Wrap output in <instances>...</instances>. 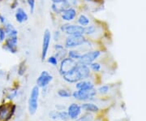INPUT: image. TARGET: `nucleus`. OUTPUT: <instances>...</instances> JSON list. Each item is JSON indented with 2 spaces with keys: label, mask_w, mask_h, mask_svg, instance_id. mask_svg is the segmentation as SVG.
Instances as JSON below:
<instances>
[{
  "label": "nucleus",
  "mask_w": 146,
  "mask_h": 121,
  "mask_svg": "<svg viewBox=\"0 0 146 121\" xmlns=\"http://www.w3.org/2000/svg\"><path fill=\"white\" fill-rule=\"evenodd\" d=\"M54 50L56 51H62L63 49H65V47L62 45V44H55L54 46Z\"/></svg>",
  "instance_id": "obj_32"
},
{
  "label": "nucleus",
  "mask_w": 146,
  "mask_h": 121,
  "mask_svg": "<svg viewBox=\"0 0 146 121\" xmlns=\"http://www.w3.org/2000/svg\"><path fill=\"white\" fill-rule=\"evenodd\" d=\"M50 117L53 119V120H58V111H53L49 114Z\"/></svg>",
  "instance_id": "obj_31"
},
{
  "label": "nucleus",
  "mask_w": 146,
  "mask_h": 121,
  "mask_svg": "<svg viewBox=\"0 0 146 121\" xmlns=\"http://www.w3.org/2000/svg\"><path fill=\"white\" fill-rule=\"evenodd\" d=\"M7 22V20L6 16H3V14H0V24L3 25H5Z\"/></svg>",
  "instance_id": "obj_33"
},
{
  "label": "nucleus",
  "mask_w": 146,
  "mask_h": 121,
  "mask_svg": "<svg viewBox=\"0 0 146 121\" xmlns=\"http://www.w3.org/2000/svg\"><path fill=\"white\" fill-rule=\"evenodd\" d=\"M109 90L110 87L108 85H102V86L99 87L98 92H99L100 94H107L109 92Z\"/></svg>",
  "instance_id": "obj_29"
},
{
  "label": "nucleus",
  "mask_w": 146,
  "mask_h": 121,
  "mask_svg": "<svg viewBox=\"0 0 146 121\" xmlns=\"http://www.w3.org/2000/svg\"><path fill=\"white\" fill-rule=\"evenodd\" d=\"M76 88L78 90H92V89H94V85L93 84V83L89 81V80H80L78 82H76Z\"/></svg>",
  "instance_id": "obj_15"
},
{
  "label": "nucleus",
  "mask_w": 146,
  "mask_h": 121,
  "mask_svg": "<svg viewBox=\"0 0 146 121\" xmlns=\"http://www.w3.org/2000/svg\"><path fill=\"white\" fill-rule=\"evenodd\" d=\"M102 52L100 51L95 50V51H90L88 52L84 53L81 55V57L80 58L77 63L79 64H83L89 66L92 63H94L95 60H97L99 58Z\"/></svg>",
  "instance_id": "obj_4"
},
{
  "label": "nucleus",
  "mask_w": 146,
  "mask_h": 121,
  "mask_svg": "<svg viewBox=\"0 0 146 121\" xmlns=\"http://www.w3.org/2000/svg\"><path fill=\"white\" fill-rule=\"evenodd\" d=\"M27 4L29 5V11L30 13H33L34 11H35V0H26Z\"/></svg>",
  "instance_id": "obj_24"
},
{
  "label": "nucleus",
  "mask_w": 146,
  "mask_h": 121,
  "mask_svg": "<svg viewBox=\"0 0 146 121\" xmlns=\"http://www.w3.org/2000/svg\"><path fill=\"white\" fill-rule=\"evenodd\" d=\"M47 62H48V63H50V64H51V65L55 67V66L58 65V59L54 55H52V56H50V57H49V58L47 59Z\"/></svg>",
  "instance_id": "obj_25"
},
{
  "label": "nucleus",
  "mask_w": 146,
  "mask_h": 121,
  "mask_svg": "<svg viewBox=\"0 0 146 121\" xmlns=\"http://www.w3.org/2000/svg\"><path fill=\"white\" fill-rule=\"evenodd\" d=\"M90 76V68L87 65L77 64L75 68L70 70L63 76L64 80L68 83H76L80 80L87 79Z\"/></svg>",
  "instance_id": "obj_1"
},
{
  "label": "nucleus",
  "mask_w": 146,
  "mask_h": 121,
  "mask_svg": "<svg viewBox=\"0 0 146 121\" xmlns=\"http://www.w3.org/2000/svg\"><path fill=\"white\" fill-rule=\"evenodd\" d=\"M89 39H87L84 35H73L68 36L65 39L64 47L66 49H76V48L84 47L85 44L89 42Z\"/></svg>",
  "instance_id": "obj_2"
},
{
  "label": "nucleus",
  "mask_w": 146,
  "mask_h": 121,
  "mask_svg": "<svg viewBox=\"0 0 146 121\" xmlns=\"http://www.w3.org/2000/svg\"><path fill=\"white\" fill-rule=\"evenodd\" d=\"M90 69L92 70V71H94V72H99L101 68H102V66H101V64L99 63H96V62H94V63H92L90 65Z\"/></svg>",
  "instance_id": "obj_23"
},
{
  "label": "nucleus",
  "mask_w": 146,
  "mask_h": 121,
  "mask_svg": "<svg viewBox=\"0 0 146 121\" xmlns=\"http://www.w3.org/2000/svg\"><path fill=\"white\" fill-rule=\"evenodd\" d=\"M96 94H97V92H96V90H94V89L85 90H80L78 91L73 92L72 96L74 98H76L77 100L86 101L92 99L94 96L96 95Z\"/></svg>",
  "instance_id": "obj_7"
},
{
  "label": "nucleus",
  "mask_w": 146,
  "mask_h": 121,
  "mask_svg": "<svg viewBox=\"0 0 146 121\" xmlns=\"http://www.w3.org/2000/svg\"><path fill=\"white\" fill-rule=\"evenodd\" d=\"M58 119L62 120H68V119H69L68 113L66 112V111H60V112H58Z\"/></svg>",
  "instance_id": "obj_27"
},
{
  "label": "nucleus",
  "mask_w": 146,
  "mask_h": 121,
  "mask_svg": "<svg viewBox=\"0 0 146 121\" xmlns=\"http://www.w3.org/2000/svg\"><path fill=\"white\" fill-rule=\"evenodd\" d=\"M51 33L48 29H46L43 33V38H42V59L44 61L47 56L48 51L50 48V45L51 42Z\"/></svg>",
  "instance_id": "obj_8"
},
{
  "label": "nucleus",
  "mask_w": 146,
  "mask_h": 121,
  "mask_svg": "<svg viewBox=\"0 0 146 121\" xmlns=\"http://www.w3.org/2000/svg\"><path fill=\"white\" fill-rule=\"evenodd\" d=\"M59 30L62 33L66 34L67 36L84 35V27L80 26L79 25H72L70 23L62 25L59 28Z\"/></svg>",
  "instance_id": "obj_3"
},
{
  "label": "nucleus",
  "mask_w": 146,
  "mask_h": 121,
  "mask_svg": "<svg viewBox=\"0 0 146 121\" xmlns=\"http://www.w3.org/2000/svg\"><path fill=\"white\" fill-rule=\"evenodd\" d=\"M52 80V75H50L47 71H42V73L39 75V76L36 79V84H37L38 87L45 88L50 84V82Z\"/></svg>",
  "instance_id": "obj_11"
},
{
  "label": "nucleus",
  "mask_w": 146,
  "mask_h": 121,
  "mask_svg": "<svg viewBox=\"0 0 146 121\" xmlns=\"http://www.w3.org/2000/svg\"><path fill=\"white\" fill-rule=\"evenodd\" d=\"M81 53L79 51H76L75 49H71L69 51H68V56L70 59H72L76 61H78L80 58L81 57Z\"/></svg>",
  "instance_id": "obj_19"
},
{
  "label": "nucleus",
  "mask_w": 146,
  "mask_h": 121,
  "mask_svg": "<svg viewBox=\"0 0 146 121\" xmlns=\"http://www.w3.org/2000/svg\"><path fill=\"white\" fill-rule=\"evenodd\" d=\"M17 46H18V36L7 37L4 41L3 48L11 54H16L17 52Z\"/></svg>",
  "instance_id": "obj_9"
},
{
  "label": "nucleus",
  "mask_w": 146,
  "mask_h": 121,
  "mask_svg": "<svg viewBox=\"0 0 146 121\" xmlns=\"http://www.w3.org/2000/svg\"><path fill=\"white\" fill-rule=\"evenodd\" d=\"M61 32L60 30H57V31H55L54 33V34H53V36L51 37H53V39H54V41L56 42H58L60 41V38H61Z\"/></svg>",
  "instance_id": "obj_28"
},
{
  "label": "nucleus",
  "mask_w": 146,
  "mask_h": 121,
  "mask_svg": "<svg viewBox=\"0 0 146 121\" xmlns=\"http://www.w3.org/2000/svg\"><path fill=\"white\" fill-rule=\"evenodd\" d=\"M68 113L69 118L72 120H76L81 113V106L78 104L72 103L68 106Z\"/></svg>",
  "instance_id": "obj_12"
},
{
  "label": "nucleus",
  "mask_w": 146,
  "mask_h": 121,
  "mask_svg": "<svg viewBox=\"0 0 146 121\" xmlns=\"http://www.w3.org/2000/svg\"><path fill=\"white\" fill-rule=\"evenodd\" d=\"M97 27L94 25H89L88 26L84 27V36H92L96 33Z\"/></svg>",
  "instance_id": "obj_20"
},
{
  "label": "nucleus",
  "mask_w": 146,
  "mask_h": 121,
  "mask_svg": "<svg viewBox=\"0 0 146 121\" xmlns=\"http://www.w3.org/2000/svg\"><path fill=\"white\" fill-rule=\"evenodd\" d=\"M95 121H101V120H100V119H98V120H96Z\"/></svg>",
  "instance_id": "obj_37"
},
{
  "label": "nucleus",
  "mask_w": 146,
  "mask_h": 121,
  "mask_svg": "<svg viewBox=\"0 0 146 121\" xmlns=\"http://www.w3.org/2000/svg\"><path fill=\"white\" fill-rule=\"evenodd\" d=\"M94 120V116L90 113H87L83 116H81L80 118L76 119V120L75 121H93Z\"/></svg>",
  "instance_id": "obj_22"
},
{
  "label": "nucleus",
  "mask_w": 146,
  "mask_h": 121,
  "mask_svg": "<svg viewBox=\"0 0 146 121\" xmlns=\"http://www.w3.org/2000/svg\"><path fill=\"white\" fill-rule=\"evenodd\" d=\"M67 55H68V52H67V51H66V48L62 50V51H56V54L54 55V56H55L58 59H59V60H62L63 59H64L65 57H67Z\"/></svg>",
  "instance_id": "obj_21"
},
{
  "label": "nucleus",
  "mask_w": 146,
  "mask_h": 121,
  "mask_svg": "<svg viewBox=\"0 0 146 121\" xmlns=\"http://www.w3.org/2000/svg\"><path fill=\"white\" fill-rule=\"evenodd\" d=\"M38 97H39V87L36 85L32 89L29 100V111L31 115L35 114L38 106Z\"/></svg>",
  "instance_id": "obj_5"
},
{
  "label": "nucleus",
  "mask_w": 146,
  "mask_h": 121,
  "mask_svg": "<svg viewBox=\"0 0 146 121\" xmlns=\"http://www.w3.org/2000/svg\"><path fill=\"white\" fill-rule=\"evenodd\" d=\"M25 65H24V64H21V66H20V68H19V70H18L19 74H20V75H23V74L25 73Z\"/></svg>",
  "instance_id": "obj_34"
},
{
  "label": "nucleus",
  "mask_w": 146,
  "mask_h": 121,
  "mask_svg": "<svg viewBox=\"0 0 146 121\" xmlns=\"http://www.w3.org/2000/svg\"><path fill=\"white\" fill-rule=\"evenodd\" d=\"M52 2V3H56V4H60V3H63L67 2L68 0H50Z\"/></svg>",
  "instance_id": "obj_36"
},
{
  "label": "nucleus",
  "mask_w": 146,
  "mask_h": 121,
  "mask_svg": "<svg viewBox=\"0 0 146 121\" xmlns=\"http://www.w3.org/2000/svg\"><path fill=\"white\" fill-rule=\"evenodd\" d=\"M14 110H15V108L12 110V111L9 112L8 108L7 106H5L4 105L0 106V119H5L6 117H7V120L10 119L11 116H12V114L14 112Z\"/></svg>",
  "instance_id": "obj_16"
},
{
  "label": "nucleus",
  "mask_w": 146,
  "mask_h": 121,
  "mask_svg": "<svg viewBox=\"0 0 146 121\" xmlns=\"http://www.w3.org/2000/svg\"><path fill=\"white\" fill-rule=\"evenodd\" d=\"M18 5H19V3L17 0H15L11 4V9H16L18 7Z\"/></svg>",
  "instance_id": "obj_35"
},
{
  "label": "nucleus",
  "mask_w": 146,
  "mask_h": 121,
  "mask_svg": "<svg viewBox=\"0 0 146 121\" xmlns=\"http://www.w3.org/2000/svg\"><path fill=\"white\" fill-rule=\"evenodd\" d=\"M58 94L61 98H69L72 95L70 92H68V90H59L58 91Z\"/></svg>",
  "instance_id": "obj_26"
},
{
  "label": "nucleus",
  "mask_w": 146,
  "mask_h": 121,
  "mask_svg": "<svg viewBox=\"0 0 146 121\" xmlns=\"http://www.w3.org/2000/svg\"><path fill=\"white\" fill-rule=\"evenodd\" d=\"M15 19L20 24H22V23L28 21L29 16L27 14L26 11L25 10L24 8H22V7H18L16 9V12H15Z\"/></svg>",
  "instance_id": "obj_13"
},
{
  "label": "nucleus",
  "mask_w": 146,
  "mask_h": 121,
  "mask_svg": "<svg viewBox=\"0 0 146 121\" xmlns=\"http://www.w3.org/2000/svg\"><path fill=\"white\" fill-rule=\"evenodd\" d=\"M77 64H78L77 61L74 60L72 59H70L69 57H65L60 61V65L58 69L59 73L63 76L64 74H66L73 68H75Z\"/></svg>",
  "instance_id": "obj_6"
},
{
  "label": "nucleus",
  "mask_w": 146,
  "mask_h": 121,
  "mask_svg": "<svg viewBox=\"0 0 146 121\" xmlns=\"http://www.w3.org/2000/svg\"><path fill=\"white\" fill-rule=\"evenodd\" d=\"M7 38V35L3 27H0V42H4Z\"/></svg>",
  "instance_id": "obj_30"
},
{
  "label": "nucleus",
  "mask_w": 146,
  "mask_h": 121,
  "mask_svg": "<svg viewBox=\"0 0 146 121\" xmlns=\"http://www.w3.org/2000/svg\"><path fill=\"white\" fill-rule=\"evenodd\" d=\"M80 106H81V109L86 111H89V112H97L99 111L98 106L94 105L93 103H84Z\"/></svg>",
  "instance_id": "obj_18"
},
{
  "label": "nucleus",
  "mask_w": 146,
  "mask_h": 121,
  "mask_svg": "<svg viewBox=\"0 0 146 121\" xmlns=\"http://www.w3.org/2000/svg\"><path fill=\"white\" fill-rule=\"evenodd\" d=\"M3 28L4 29L7 37H17L18 36V30L14 27L12 24H11L9 22H7L5 25H3Z\"/></svg>",
  "instance_id": "obj_14"
},
{
  "label": "nucleus",
  "mask_w": 146,
  "mask_h": 121,
  "mask_svg": "<svg viewBox=\"0 0 146 121\" xmlns=\"http://www.w3.org/2000/svg\"><path fill=\"white\" fill-rule=\"evenodd\" d=\"M77 24L82 27L88 26L90 25V19L84 14H80L77 18Z\"/></svg>",
  "instance_id": "obj_17"
},
{
  "label": "nucleus",
  "mask_w": 146,
  "mask_h": 121,
  "mask_svg": "<svg viewBox=\"0 0 146 121\" xmlns=\"http://www.w3.org/2000/svg\"><path fill=\"white\" fill-rule=\"evenodd\" d=\"M77 16V10L75 7H68L60 14L61 20L66 23L73 21Z\"/></svg>",
  "instance_id": "obj_10"
}]
</instances>
